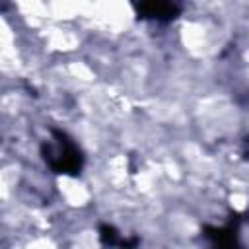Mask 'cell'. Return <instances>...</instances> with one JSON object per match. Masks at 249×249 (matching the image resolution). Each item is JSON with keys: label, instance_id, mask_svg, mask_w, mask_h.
I'll return each mask as SVG.
<instances>
[{"label": "cell", "instance_id": "cell-2", "mask_svg": "<svg viewBox=\"0 0 249 249\" xmlns=\"http://www.w3.org/2000/svg\"><path fill=\"white\" fill-rule=\"evenodd\" d=\"M134 8L140 18L169 21L181 10V0H134Z\"/></svg>", "mask_w": 249, "mask_h": 249}, {"label": "cell", "instance_id": "cell-1", "mask_svg": "<svg viewBox=\"0 0 249 249\" xmlns=\"http://www.w3.org/2000/svg\"><path fill=\"white\" fill-rule=\"evenodd\" d=\"M41 154L45 163L54 171V173H64V175H76L80 173L84 165V156L76 142L62 130H53L49 140L41 146Z\"/></svg>", "mask_w": 249, "mask_h": 249}]
</instances>
